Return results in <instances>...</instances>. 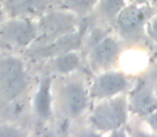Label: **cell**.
<instances>
[{
    "label": "cell",
    "instance_id": "19",
    "mask_svg": "<svg viewBox=\"0 0 157 137\" xmlns=\"http://www.w3.org/2000/svg\"><path fill=\"white\" fill-rule=\"evenodd\" d=\"M6 15H7V14H6V11H5V9H3V5H0V26H1L2 23L5 22Z\"/></svg>",
    "mask_w": 157,
    "mask_h": 137
},
{
    "label": "cell",
    "instance_id": "16",
    "mask_svg": "<svg viewBox=\"0 0 157 137\" xmlns=\"http://www.w3.org/2000/svg\"><path fill=\"white\" fill-rule=\"evenodd\" d=\"M23 135H24V133L15 126L10 125V124H0V136L16 137L23 136Z\"/></svg>",
    "mask_w": 157,
    "mask_h": 137
},
{
    "label": "cell",
    "instance_id": "20",
    "mask_svg": "<svg viewBox=\"0 0 157 137\" xmlns=\"http://www.w3.org/2000/svg\"><path fill=\"white\" fill-rule=\"evenodd\" d=\"M133 2H136V3H140V5H143V3H145L147 0H132Z\"/></svg>",
    "mask_w": 157,
    "mask_h": 137
},
{
    "label": "cell",
    "instance_id": "4",
    "mask_svg": "<svg viewBox=\"0 0 157 137\" xmlns=\"http://www.w3.org/2000/svg\"><path fill=\"white\" fill-rule=\"evenodd\" d=\"M154 11L146 7L145 3L132 2L120 12L115 24L120 34L126 40L139 39L144 32L146 24L154 15Z\"/></svg>",
    "mask_w": 157,
    "mask_h": 137
},
{
    "label": "cell",
    "instance_id": "11",
    "mask_svg": "<svg viewBox=\"0 0 157 137\" xmlns=\"http://www.w3.org/2000/svg\"><path fill=\"white\" fill-rule=\"evenodd\" d=\"M129 106L135 114L146 118L157 110V96L152 87L143 84L133 91Z\"/></svg>",
    "mask_w": 157,
    "mask_h": 137
},
{
    "label": "cell",
    "instance_id": "8",
    "mask_svg": "<svg viewBox=\"0 0 157 137\" xmlns=\"http://www.w3.org/2000/svg\"><path fill=\"white\" fill-rule=\"evenodd\" d=\"M121 43L112 35H105L97 44L92 47L90 55L93 69L100 71L109 70L115 63L121 54Z\"/></svg>",
    "mask_w": 157,
    "mask_h": 137
},
{
    "label": "cell",
    "instance_id": "18",
    "mask_svg": "<svg viewBox=\"0 0 157 137\" xmlns=\"http://www.w3.org/2000/svg\"><path fill=\"white\" fill-rule=\"evenodd\" d=\"M146 122L150 125L151 130L157 135V110H155L154 113L146 117Z\"/></svg>",
    "mask_w": 157,
    "mask_h": 137
},
{
    "label": "cell",
    "instance_id": "17",
    "mask_svg": "<svg viewBox=\"0 0 157 137\" xmlns=\"http://www.w3.org/2000/svg\"><path fill=\"white\" fill-rule=\"evenodd\" d=\"M146 28H147V32L151 38L157 41V13L151 17V20L146 24Z\"/></svg>",
    "mask_w": 157,
    "mask_h": 137
},
{
    "label": "cell",
    "instance_id": "6",
    "mask_svg": "<svg viewBox=\"0 0 157 137\" xmlns=\"http://www.w3.org/2000/svg\"><path fill=\"white\" fill-rule=\"evenodd\" d=\"M61 96L63 109L70 118H80L87 110L90 92L85 84L80 79L67 81L63 87Z\"/></svg>",
    "mask_w": 157,
    "mask_h": 137
},
{
    "label": "cell",
    "instance_id": "5",
    "mask_svg": "<svg viewBox=\"0 0 157 137\" xmlns=\"http://www.w3.org/2000/svg\"><path fill=\"white\" fill-rule=\"evenodd\" d=\"M37 39V22L31 18L9 17L0 26V40L12 47H28Z\"/></svg>",
    "mask_w": 157,
    "mask_h": 137
},
{
    "label": "cell",
    "instance_id": "3",
    "mask_svg": "<svg viewBox=\"0 0 157 137\" xmlns=\"http://www.w3.org/2000/svg\"><path fill=\"white\" fill-rule=\"evenodd\" d=\"M27 72L25 64L15 56L0 59V89L7 100L12 101L25 91Z\"/></svg>",
    "mask_w": 157,
    "mask_h": 137
},
{
    "label": "cell",
    "instance_id": "12",
    "mask_svg": "<svg viewBox=\"0 0 157 137\" xmlns=\"http://www.w3.org/2000/svg\"><path fill=\"white\" fill-rule=\"evenodd\" d=\"M33 110L41 120H48L52 116L53 96H52V79L45 77L41 81L35 98H33Z\"/></svg>",
    "mask_w": 157,
    "mask_h": 137
},
{
    "label": "cell",
    "instance_id": "14",
    "mask_svg": "<svg viewBox=\"0 0 157 137\" xmlns=\"http://www.w3.org/2000/svg\"><path fill=\"white\" fill-rule=\"evenodd\" d=\"M126 7L125 0H99L96 8L98 13L108 20H114L124 8Z\"/></svg>",
    "mask_w": 157,
    "mask_h": 137
},
{
    "label": "cell",
    "instance_id": "13",
    "mask_svg": "<svg viewBox=\"0 0 157 137\" xmlns=\"http://www.w3.org/2000/svg\"><path fill=\"white\" fill-rule=\"evenodd\" d=\"M53 65L57 73L63 75H69L73 73L81 63V55L78 50H71L54 57Z\"/></svg>",
    "mask_w": 157,
    "mask_h": 137
},
{
    "label": "cell",
    "instance_id": "1",
    "mask_svg": "<svg viewBox=\"0 0 157 137\" xmlns=\"http://www.w3.org/2000/svg\"><path fill=\"white\" fill-rule=\"evenodd\" d=\"M128 119V103L122 96L98 101L90 113L92 126L99 132H112L122 128Z\"/></svg>",
    "mask_w": 157,
    "mask_h": 137
},
{
    "label": "cell",
    "instance_id": "7",
    "mask_svg": "<svg viewBox=\"0 0 157 137\" xmlns=\"http://www.w3.org/2000/svg\"><path fill=\"white\" fill-rule=\"evenodd\" d=\"M128 79L122 72L105 70L100 72L90 89V98L97 101L120 96L128 88Z\"/></svg>",
    "mask_w": 157,
    "mask_h": 137
},
{
    "label": "cell",
    "instance_id": "9",
    "mask_svg": "<svg viewBox=\"0 0 157 137\" xmlns=\"http://www.w3.org/2000/svg\"><path fill=\"white\" fill-rule=\"evenodd\" d=\"M82 38L83 34L80 30L66 33L51 42L40 44L36 49V55L42 58H54L63 52L78 50L82 45Z\"/></svg>",
    "mask_w": 157,
    "mask_h": 137
},
{
    "label": "cell",
    "instance_id": "10",
    "mask_svg": "<svg viewBox=\"0 0 157 137\" xmlns=\"http://www.w3.org/2000/svg\"><path fill=\"white\" fill-rule=\"evenodd\" d=\"M3 9L9 17H40L45 13L48 0H3Z\"/></svg>",
    "mask_w": 157,
    "mask_h": 137
},
{
    "label": "cell",
    "instance_id": "15",
    "mask_svg": "<svg viewBox=\"0 0 157 137\" xmlns=\"http://www.w3.org/2000/svg\"><path fill=\"white\" fill-rule=\"evenodd\" d=\"M99 0H61L63 7L70 12L82 15L95 9Z\"/></svg>",
    "mask_w": 157,
    "mask_h": 137
},
{
    "label": "cell",
    "instance_id": "2",
    "mask_svg": "<svg viewBox=\"0 0 157 137\" xmlns=\"http://www.w3.org/2000/svg\"><path fill=\"white\" fill-rule=\"evenodd\" d=\"M78 14L70 11H51L42 14L37 20L38 39L44 44L66 33L78 30Z\"/></svg>",
    "mask_w": 157,
    "mask_h": 137
}]
</instances>
